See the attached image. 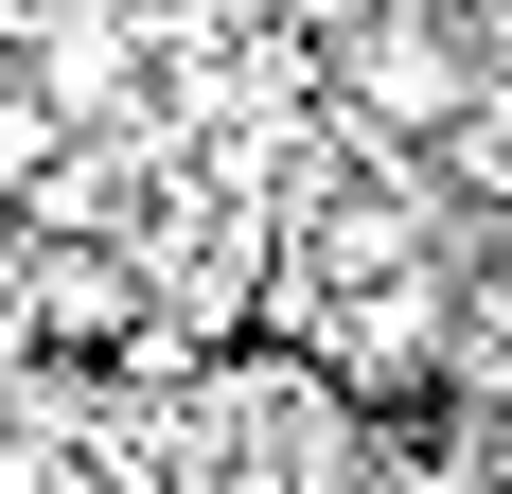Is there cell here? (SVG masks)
<instances>
[{
	"label": "cell",
	"instance_id": "obj_1",
	"mask_svg": "<svg viewBox=\"0 0 512 494\" xmlns=\"http://www.w3.org/2000/svg\"><path fill=\"white\" fill-rule=\"evenodd\" d=\"M0 71H18V106H53V124H71V142H106V124H142V18H124V0H18V53H0Z\"/></svg>",
	"mask_w": 512,
	"mask_h": 494
}]
</instances>
